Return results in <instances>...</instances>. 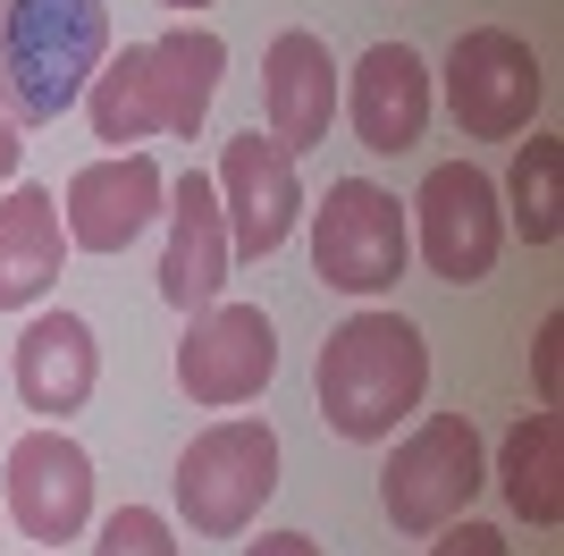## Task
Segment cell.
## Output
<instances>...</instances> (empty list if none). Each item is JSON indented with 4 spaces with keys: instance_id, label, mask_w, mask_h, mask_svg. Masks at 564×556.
Listing matches in <instances>:
<instances>
[{
    "instance_id": "6da1fadb",
    "label": "cell",
    "mask_w": 564,
    "mask_h": 556,
    "mask_svg": "<svg viewBox=\"0 0 564 556\" xmlns=\"http://www.w3.org/2000/svg\"><path fill=\"white\" fill-rule=\"evenodd\" d=\"M312 388H321V421H329L337 439H354V447L388 439L430 388L422 329L404 321V312H354L346 329H329Z\"/></svg>"
},
{
    "instance_id": "7a4b0ae2",
    "label": "cell",
    "mask_w": 564,
    "mask_h": 556,
    "mask_svg": "<svg viewBox=\"0 0 564 556\" xmlns=\"http://www.w3.org/2000/svg\"><path fill=\"white\" fill-rule=\"evenodd\" d=\"M101 60H110V9L101 0H9L0 9V85H9L18 127L76 110Z\"/></svg>"
},
{
    "instance_id": "3957f363",
    "label": "cell",
    "mask_w": 564,
    "mask_h": 556,
    "mask_svg": "<svg viewBox=\"0 0 564 556\" xmlns=\"http://www.w3.org/2000/svg\"><path fill=\"white\" fill-rule=\"evenodd\" d=\"M279 489V430L270 421H212L177 456V514L194 539H236Z\"/></svg>"
},
{
    "instance_id": "277c9868",
    "label": "cell",
    "mask_w": 564,
    "mask_h": 556,
    "mask_svg": "<svg viewBox=\"0 0 564 556\" xmlns=\"http://www.w3.org/2000/svg\"><path fill=\"white\" fill-rule=\"evenodd\" d=\"M413 261V228L404 203L371 178H337L329 203L312 211V270L329 278L337 296H388Z\"/></svg>"
},
{
    "instance_id": "5b68a950",
    "label": "cell",
    "mask_w": 564,
    "mask_h": 556,
    "mask_svg": "<svg viewBox=\"0 0 564 556\" xmlns=\"http://www.w3.org/2000/svg\"><path fill=\"white\" fill-rule=\"evenodd\" d=\"M480 481H489L480 430H471L464 414H430L422 430H413V439L388 456L379 498H388V523H397L404 539H430V532H447L455 514L480 498Z\"/></svg>"
},
{
    "instance_id": "8992f818",
    "label": "cell",
    "mask_w": 564,
    "mask_h": 556,
    "mask_svg": "<svg viewBox=\"0 0 564 556\" xmlns=\"http://www.w3.org/2000/svg\"><path fill=\"white\" fill-rule=\"evenodd\" d=\"M547 101V76H540V51L506 34V25H471L455 34L447 51V110L471 143H506V136H531V118Z\"/></svg>"
},
{
    "instance_id": "52a82bcc",
    "label": "cell",
    "mask_w": 564,
    "mask_h": 556,
    "mask_svg": "<svg viewBox=\"0 0 564 556\" xmlns=\"http://www.w3.org/2000/svg\"><path fill=\"white\" fill-rule=\"evenodd\" d=\"M413 220H422V261L447 287H480V278L497 270V254H506V203H497V178L471 161H438L422 178V203H413Z\"/></svg>"
},
{
    "instance_id": "ba28073f",
    "label": "cell",
    "mask_w": 564,
    "mask_h": 556,
    "mask_svg": "<svg viewBox=\"0 0 564 556\" xmlns=\"http://www.w3.org/2000/svg\"><path fill=\"white\" fill-rule=\"evenodd\" d=\"M219 211H228V254L236 261H261L279 254L286 236H295V220H304V185H295V152L286 143H270L261 127H245V136L219 152Z\"/></svg>"
},
{
    "instance_id": "9c48e42d",
    "label": "cell",
    "mask_w": 564,
    "mask_h": 556,
    "mask_svg": "<svg viewBox=\"0 0 564 556\" xmlns=\"http://www.w3.org/2000/svg\"><path fill=\"white\" fill-rule=\"evenodd\" d=\"M270 371H279V329L261 303H212V312H194V329L177 338V388L194 405H245V396L270 388Z\"/></svg>"
},
{
    "instance_id": "30bf717a",
    "label": "cell",
    "mask_w": 564,
    "mask_h": 556,
    "mask_svg": "<svg viewBox=\"0 0 564 556\" xmlns=\"http://www.w3.org/2000/svg\"><path fill=\"white\" fill-rule=\"evenodd\" d=\"M9 514H18L25 539L43 548H68L85 523H94V456L51 421V430H25L9 447Z\"/></svg>"
},
{
    "instance_id": "8fae6325",
    "label": "cell",
    "mask_w": 564,
    "mask_h": 556,
    "mask_svg": "<svg viewBox=\"0 0 564 556\" xmlns=\"http://www.w3.org/2000/svg\"><path fill=\"white\" fill-rule=\"evenodd\" d=\"M169 211V178L152 152H110V161H85L68 178V203H59V228L85 254H127L152 220Z\"/></svg>"
},
{
    "instance_id": "7c38bea8",
    "label": "cell",
    "mask_w": 564,
    "mask_h": 556,
    "mask_svg": "<svg viewBox=\"0 0 564 556\" xmlns=\"http://www.w3.org/2000/svg\"><path fill=\"white\" fill-rule=\"evenodd\" d=\"M236 254H228V211H219V185L203 178V169H186V178L169 185V254H161V296L177 303V312H212L219 287H228Z\"/></svg>"
},
{
    "instance_id": "4fadbf2b",
    "label": "cell",
    "mask_w": 564,
    "mask_h": 556,
    "mask_svg": "<svg viewBox=\"0 0 564 556\" xmlns=\"http://www.w3.org/2000/svg\"><path fill=\"white\" fill-rule=\"evenodd\" d=\"M346 118L362 152H413L430 127V60L413 43H371L346 76Z\"/></svg>"
},
{
    "instance_id": "5bb4252c",
    "label": "cell",
    "mask_w": 564,
    "mask_h": 556,
    "mask_svg": "<svg viewBox=\"0 0 564 556\" xmlns=\"http://www.w3.org/2000/svg\"><path fill=\"white\" fill-rule=\"evenodd\" d=\"M261 118H270V143L286 152H312L329 143V118H337V60L321 34L286 25L279 43L261 51Z\"/></svg>"
},
{
    "instance_id": "9a60e30c",
    "label": "cell",
    "mask_w": 564,
    "mask_h": 556,
    "mask_svg": "<svg viewBox=\"0 0 564 556\" xmlns=\"http://www.w3.org/2000/svg\"><path fill=\"white\" fill-rule=\"evenodd\" d=\"M94 379H101V346H94V321H85V312H43V321H25V338H18L25 414H51V421L85 414V405H94Z\"/></svg>"
},
{
    "instance_id": "2e32d148",
    "label": "cell",
    "mask_w": 564,
    "mask_h": 556,
    "mask_svg": "<svg viewBox=\"0 0 564 556\" xmlns=\"http://www.w3.org/2000/svg\"><path fill=\"white\" fill-rule=\"evenodd\" d=\"M68 261V228H59V194L43 185H9L0 194V312L51 296V278Z\"/></svg>"
},
{
    "instance_id": "e0dca14e",
    "label": "cell",
    "mask_w": 564,
    "mask_h": 556,
    "mask_svg": "<svg viewBox=\"0 0 564 556\" xmlns=\"http://www.w3.org/2000/svg\"><path fill=\"white\" fill-rule=\"evenodd\" d=\"M85 118H94L101 143H143V136H169V93H161V60H152V43H127L110 51L94 68V85H85Z\"/></svg>"
},
{
    "instance_id": "ac0fdd59",
    "label": "cell",
    "mask_w": 564,
    "mask_h": 556,
    "mask_svg": "<svg viewBox=\"0 0 564 556\" xmlns=\"http://www.w3.org/2000/svg\"><path fill=\"white\" fill-rule=\"evenodd\" d=\"M497 481H506V506H514L522 523H540V532L564 523V430H556L547 405L506 430V447H497Z\"/></svg>"
},
{
    "instance_id": "d6986e66",
    "label": "cell",
    "mask_w": 564,
    "mask_h": 556,
    "mask_svg": "<svg viewBox=\"0 0 564 556\" xmlns=\"http://www.w3.org/2000/svg\"><path fill=\"white\" fill-rule=\"evenodd\" d=\"M161 93H169V136H203V118L219 101V76H228V43H219L212 25H169L161 43Z\"/></svg>"
},
{
    "instance_id": "ffe728a7",
    "label": "cell",
    "mask_w": 564,
    "mask_h": 556,
    "mask_svg": "<svg viewBox=\"0 0 564 556\" xmlns=\"http://www.w3.org/2000/svg\"><path fill=\"white\" fill-rule=\"evenodd\" d=\"M497 203H514V228L531 236V245H556L564 236V143H547V136L522 143L514 178H506Z\"/></svg>"
},
{
    "instance_id": "44dd1931",
    "label": "cell",
    "mask_w": 564,
    "mask_h": 556,
    "mask_svg": "<svg viewBox=\"0 0 564 556\" xmlns=\"http://www.w3.org/2000/svg\"><path fill=\"white\" fill-rule=\"evenodd\" d=\"M94 556H186V548H177V532H169L152 506H118L94 532Z\"/></svg>"
},
{
    "instance_id": "7402d4cb",
    "label": "cell",
    "mask_w": 564,
    "mask_h": 556,
    "mask_svg": "<svg viewBox=\"0 0 564 556\" xmlns=\"http://www.w3.org/2000/svg\"><path fill=\"white\" fill-rule=\"evenodd\" d=\"M430 539H438L430 556H506V532H497V523H464V514H455L447 532H430Z\"/></svg>"
},
{
    "instance_id": "603a6c76",
    "label": "cell",
    "mask_w": 564,
    "mask_h": 556,
    "mask_svg": "<svg viewBox=\"0 0 564 556\" xmlns=\"http://www.w3.org/2000/svg\"><path fill=\"white\" fill-rule=\"evenodd\" d=\"M556 338H564V312H547L540 321V396H547V414H556Z\"/></svg>"
},
{
    "instance_id": "cb8c5ba5",
    "label": "cell",
    "mask_w": 564,
    "mask_h": 556,
    "mask_svg": "<svg viewBox=\"0 0 564 556\" xmlns=\"http://www.w3.org/2000/svg\"><path fill=\"white\" fill-rule=\"evenodd\" d=\"M245 556H321V539H312V532H261Z\"/></svg>"
},
{
    "instance_id": "d4e9b609",
    "label": "cell",
    "mask_w": 564,
    "mask_h": 556,
    "mask_svg": "<svg viewBox=\"0 0 564 556\" xmlns=\"http://www.w3.org/2000/svg\"><path fill=\"white\" fill-rule=\"evenodd\" d=\"M18 161H25V136H18V118L0 110V185L18 178Z\"/></svg>"
},
{
    "instance_id": "484cf974",
    "label": "cell",
    "mask_w": 564,
    "mask_h": 556,
    "mask_svg": "<svg viewBox=\"0 0 564 556\" xmlns=\"http://www.w3.org/2000/svg\"><path fill=\"white\" fill-rule=\"evenodd\" d=\"M161 9H212V0H161Z\"/></svg>"
},
{
    "instance_id": "4316f807",
    "label": "cell",
    "mask_w": 564,
    "mask_h": 556,
    "mask_svg": "<svg viewBox=\"0 0 564 556\" xmlns=\"http://www.w3.org/2000/svg\"><path fill=\"white\" fill-rule=\"evenodd\" d=\"M0 9H9V0H0ZM0 110H9V85H0Z\"/></svg>"
}]
</instances>
